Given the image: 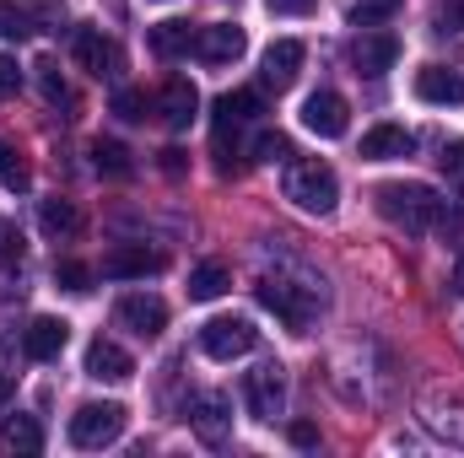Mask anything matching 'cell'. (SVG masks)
<instances>
[{
    "label": "cell",
    "mask_w": 464,
    "mask_h": 458,
    "mask_svg": "<svg viewBox=\"0 0 464 458\" xmlns=\"http://www.w3.org/2000/svg\"><path fill=\"white\" fill-rule=\"evenodd\" d=\"M372 200H378V211H383L389 222H400L405 232L443 227V200H438V189H427V184H383Z\"/></svg>",
    "instance_id": "obj_1"
},
{
    "label": "cell",
    "mask_w": 464,
    "mask_h": 458,
    "mask_svg": "<svg viewBox=\"0 0 464 458\" xmlns=\"http://www.w3.org/2000/svg\"><path fill=\"white\" fill-rule=\"evenodd\" d=\"M286 200L303 205V211H314V216H330L335 200H341V178H335V167L319 162V157L292 162V167H286Z\"/></svg>",
    "instance_id": "obj_2"
},
{
    "label": "cell",
    "mask_w": 464,
    "mask_h": 458,
    "mask_svg": "<svg viewBox=\"0 0 464 458\" xmlns=\"http://www.w3.org/2000/svg\"><path fill=\"white\" fill-rule=\"evenodd\" d=\"M259 308H270L286 329L303 335V329L314 324V313H319V297H314L308 286H297V281H276V275H270V281H259Z\"/></svg>",
    "instance_id": "obj_3"
},
{
    "label": "cell",
    "mask_w": 464,
    "mask_h": 458,
    "mask_svg": "<svg viewBox=\"0 0 464 458\" xmlns=\"http://www.w3.org/2000/svg\"><path fill=\"white\" fill-rule=\"evenodd\" d=\"M243 405H248L254 421H276V415L286 410V377H281L276 361H265V367H254V372L243 377Z\"/></svg>",
    "instance_id": "obj_4"
},
{
    "label": "cell",
    "mask_w": 464,
    "mask_h": 458,
    "mask_svg": "<svg viewBox=\"0 0 464 458\" xmlns=\"http://www.w3.org/2000/svg\"><path fill=\"white\" fill-rule=\"evenodd\" d=\"M124 432V405H82L71 415V443L76 448H109Z\"/></svg>",
    "instance_id": "obj_5"
},
{
    "label": "cell",
    "mask_w": 464,
    "mask_h": 458,
    "mask_svg": "<svg viewBox=\"0 0 464 458\" xmlns=\"http://www.w3.org/2000/svg\"><path fill=\"white\" fill-rule=\"evenodd\" d=\"M254 340H259V329H254L248 319H211V324L200 329V350H206V356H217V361L248 356Z\"/></svg>",
    "instance_id": "obj_6"
},
{
    "label": "cell",
    "mask_w": 464,
    "mask_h": 458,
    "mask_svg": "<svg viewBox=\"0 0 464 458\" xmlns=\"http://www.w3.org/2000/svg\"><path fill=\"white\" fill-rule=\"evenodd\" d=\"M114 319L130 329V335L157 340V335L168 329V302H162V297H146V291H130V297H119Z\"/></svg>",
    "instance_id": "obj_7"
},
{
    "label": "cell",
    "mask_w": 464,
    "mask_h": 458,
    "mask_svg": "<svg viewBox=\"0 0 464 458\" xmlns=\"http://www.w3.org/2000/svg\"><path fill=\"white\" fill-rule=\"evenodd\" d=\"M303 124L319 135V140H341L351 129V109L341 92H314L308 103H303Z\"/></svg>",
    "instance_id": "obj_8"
},
{
    "label": "cell",
    "mask_w": 464,
    "mask_h": 458,
    "mask_svg": "<svg viewBox=\"0 0 464 458\" xmlns=\"http://www.w3.org/2000/svg\"><path fill=\"white\" fill-rule=\"evenodd\" d=\"M162 270V253H151L146 243H119L103 253V275L109 281H140V275H157Z\"/></svg>",
    "instance_id": "obj_9"
},
{
    "label": "cell",
    "mask_w": 464,
    "mask_h": 458,
    "mask_svg": "<svg viewBox=\"0 0 464 458\" xmlns=\"http://www.w3.org/2000/svg\"><path fill=\"white\" fill-rule=\"evenodd\" d=\"M243 49H248V38H243V27H232V22H211V27L195 33V54H200L206 65H232Z\"/></svg>",
    "instance_id": "obj_10"
},
{
    "label": "cell",
    "mask_w": 464,
    "mask_h": 458,
    "mask_svg": "<svg viewBox=\"0 0 464 458\" xmlns=\"http://www.w3.org/2000/svg\"><path fill=\"white\" fill-rule=\"evenodd\" d=\"M394 60H400V38L394 33H362L351 43V65L362 76H383V71H394Z\"/></svg>",
    "instance_id": "obj_11"
},
{
    "label": "cell",
    "mask_w": 464,
    "mask_h": 458,
    "mask_svg": "<svg viewBox=\"0 0 464 458\" xmlns=\"http://www.w3.org/2000/svg\"><path fill=\"white\" fill-rule=\"evenodd\" d=\"M416 98L438 103V109H454V103H464V76L449 71V65H421L416 71Z\"/></svg>",
    "instance_id": "obj_12"
},
{
    "label": "cell",
    "mask_w": 464,
    "mask_h": 458,
    "mask_svg": "<svg viewBox=\"0 0 464 458\" xmlns=\"http://www.w3.org/2000/svg\"><path fill=\"white\" fill-rule=\"evenodd\" d=\"M416 151V135L405 124H372L362 135V162H394V157H411Z\"/></svg>",
    "instance_id": "obj_13"
},
{
    "label": "cell",
    "mask_w": 464,
    "mask_h": 458,
    "mask_svg": "<svg viewBox=\"0 0 464 458\" xmlns=\"http://www.w3.org/2000/svg\"><path fill=\"white\" fill-rule=\"evenodd\" d=\"M303 60H308V49L297 43V38H276L270 49H265V87H292L297 81V71H303Z\"/></svg>",
    "instance_id": "obj_14"
},
{
    "label": "cell",
    "mask_w": 464,
    "mask_h": 458,
    "mask_svg": "<svg viewBox=\"0 0 464 458\" xmlns=\"http://www.w3.org/2000/svg\"><path fill=\"white\" fill-rule=\"evenodd\" d=\"M71 49H76V60H82L92 76H114L119 71V49L98 33V27H76V33H71Z\"/></svg>",
    "instance_id": "obj_15"
},
{
    "label": "cell",
    "mask_w": 464,
    "mask_h": 458,
    "mask_svg": "<svg viewBox=\"0 0 464 458\" xmlns=\"http://www.w3.org/2000/svg\"><path fill=\"white\" fill-rule=\"evenodd\" d=\"M130 372H135V361H130L124 345L103 340V335L87 345V377H98V383H124Z\"/></svg>",
    "instance_id": "obj_16"
},
{
    "label": "cell",
    "mask_w": 464,
    "mask_h": 458,
    "mask_svg": "<svg viewBox=\"0 0 464 458\" xmlns=\"http://www.w3.org/2000/svg\"><path fill=\"white\" fill-rule=\"evenodd\" d=\"M71 340V324L65 319H33L27 329H22V350L33 356V361H54L60 350Z\"/></svg>",
    "instance_id": "obj_17"
},
{
    "label": "cell",
    "mask_w": 464,
    "mask_h": 458,
    "mask_svg": "<svg viewBox=\"0 0 464 458\" xmlns=\"http://www.w3.org/2000/svg\"><path fill=\"white\" fill-rule=\"evenodd\" d=\"M195 109H200V92H195V81H189V76H173V81L162 87V119H168L173 129H189Z\"/></svg>",
    "instance_id": "obj_18"
},
{
    "label": "cell",
    "mask_w": 464,
    "mask_h": 458,
    "mask_svg": "<svg viewBox=\"0 0 464 458\" xmlns=\"http://www.w3.org/2000/svg\"><path fill=\"white\" fill-rule=\"evenodd\" d=\"M195 432H200V443H211V448H222L227 443V426H232V415H227V399L222 394H206L200 405H195Z\"/></svg>",
    "instance_id": "obj_19"
},
{
    "label": "cell",
    "mask_w": 464,
    "mask_h": 458,
    "mask_svg": "<svg viewBox=\"0 0 464 458\" xmlns=\"http://www.w3.org/2000/svg\"><path fill=\"white\" fill-rule=\"evenodd\" d=\"M195 33L200 27H189V22H157L151 33H146V43H151V54H162V60H179V54H189L195 49Z\"/></svg>",
    "instance_id": "obj_20"
},
{
    "label": "cell",
    "mask_w": 464,
    "mask_h": 458,
    "mask_svg": "<svg viewBox=\"0 0 464 458\" xmlns=\"http://www.w3.org/2000/svg\"><path fill=\"white\" fill-rule=\"evenodd\" d=\"M0 448H5V453H16V458L44 453V426H38L33 415H11V421L0 426Z\"/></svg>",
    "instance_id": "obj_21"
},
{
    "label": "cell",
    "mask_w": 464,
    "mask_h": 458,
    "mask_svg": "<svg viewBox=\"0 0 464 458\" xmlns=\"http://www.w3.org/2000/svg\"><path fill=\"white\" fill-rule=\"evenodd\" d=\"M227 286H232V270L222 259H206V264L189 270V297H195V302H211V297H222Z\"/></svg>",
    "instance_id": "obj_22"
},
{
    "label": "cell",
    "mask_w": 464,
    "mask_h": 458,
    "mask_svg": "<svg viewBox=\"0 0 464 458\" xmlns=\"http://www.w3.org/2000/svg\"><path fill=\"white\" fill-rule=\"evenodd\" d=\"M0 189H11V195H27L33 189V167H27V157L11 140H0Z\"/></svg>",
    "instance_id": "obj_23"
},
{
    "label": "cell",
    "mask_w": 464,
    "mask_h": 458,
    "mask_svg": "<svg viewBox=\"0 0 464 458\" xmlns=\"http://www.w3.org/2000/svg\"><path fill=\"white\" fill-rule=\"evenodd\" d=\"M38 227L49 232V237H65V232L82 227V216H76L71 200H44V205H38Z\"/></svg>",
    "instance_id": "obj_24"
},
{
    "label": "cell",
    "mask_w": 464,
    "mask_h": 458,
    "mask_svg": "<svg viewBox=\"0 0 464 458\" xmlns=\"http://www.w3.org/2000/svg\"><path fill=\"white\" fill-rule=\"evenodd\" d=\"M259 109H265V103H259V92H248V87L217 98V119H222V124H243V119H254Z\"/></svg>",
    "instance_id": "obj_25"
},
{
    "label": "cell",
    "mask_w": 464,
    "mask_h": 458,
    "mask_svg": "<svg viewBox=\"0 0 464 458\" xmlns=\"http://www.w3.org/2000/svg\"><path fill=\"white\" fill-rule=\"evenodd\" d=\"M92 162H98V173H109V178H130V173H135V162H130V151H124L119 140H98V146H92Z\"/></svg>",
    "instance_id": "obj_26"
},
{
    "label": "cell",
    "mask_w": 464,
    "mask_h": 458,
    "mask_svg": "<svg viewBox=\"0 0 464 458\" xmlns=\"http://www.w3.org/2000/svg\"><path fill=\"white\" fill-rule=\"evenodd\" d=\"M38 87H44V103L49 109H71V87H65V76H60L54 60H38Z\"/></svg>",
    "instance_id": "obj_27"
},
{
    "label": "cell",
    "mask_w": 464,
    "mask_h": 458,
    "mask_svg": "<svg viewBox=\"0 0 464 458\" xmlns=\"http://www.w3.org/2000/svg\"><path fill=\"white\" fill-rule=\"evenodd\" d=\"M22 11L33 16L38 33H60L65 27V0H22Z\"/></svg>",
    "instance_id": "obj_28"
},
{
    "label": "cell",
    "mask_w": 464,
    "mask_h": 458,
    "mask_svg": "<svg viewBox=\"0 0 464 458\" xmlns=\"http://www.w3.org/2000/svg\"><path fill=\"white\" fill-rule=\"evenodd\" d=\"M27 33H38V27L22 11V0H0V38H27Z\"/></svg>",
    "instance_id": "obj_29"
},
{
    "label": "cell",
    "mask_w": 464,
    "mask_h": 458,
    "mask_svg": "<svg viewBox=\"0 0 464 458\" xmlns=\"http://www.w3.org/2000/svg\"><path fill=\"white\" fill-rule=\"evenodd\" d=\"M400 5H405V0H356V5H351V22H356V27H378V22H389Z\"/></svg>",
    "instance_id": "obj_30"
},
{
    "label": "cell",
    "mask_w": 464,
    "mask_h": 458,
    "mask_svg": "<svg viewBox=\"0 0 464 458\" xmlns=\"http://www.w3.org/2000/svg\"><path fill=\"white\" fill-rule=\"evenodd\" d=\"M0 264L11 270V264H22V227L16 222H5L0 216Z\"/></svg>",
    "instance_id": "obj_31"
},
{
    "label": "cell",
    "mask_w": 464,
    "mask_h": 458,
    "mask_svg": "<svg viewBox=\"0 0 464 458\" xmlns=\"http://www.w3.org/2000/svg\"><path fill=\"white\" fill-rule=\"evenodd\" d=\"M114 114L119 119H146V92H140V87H119L114 92Z\"/></svg>",
    "instance_id": "obj_32"
},
{
    "label": "cell",
    "mask_w": 464,
    "mask_h": 458,
    "mask_svg": "<svg viewBox=\"0 0 464 458\" xmlns=\"http://www.w3.org/2000/svg\"><path fill=\"white\" fill-rule=\"evenodd\" d=\"M54 281H60L65 291H87L92 270H87V264H76V259H65V264H54Z\"/></svg>",
    "instance_id": "obj_33"
},
{
    "label": "cell",
    "mask_w": 464,
    "mask_h": 458,
    "mask_svg": "<svg viewBox=\"0 0 464 458\" xmlns=\"http://www.w3.org/2000/svg\"><path fill=\"white\" fill-rule=\"evenodd\" d=\"M254 151H259V162H286V157H292V140H286V135H259Z\"/></svg>",
    "instance_id": "obj_34"
},
{
    "label": "cell",
    "mask_w": 464,
    "mask_h": 458,
    "mask_svg": "<svg viewBox=\"0 0 464 458\" xmlns=\"http://www.w3.org/2000/svg\"><path fill=\"white\" fill-rule=\"evenodd\" d=\"M438 167L449 173V184H464V140H449V146H443Z\"/></svg>",
    "instance_id": "obj_35"
},
{
    "label": "cell",
    "mask_w": 464,
    "mask_h": 458,
    "mask_svg": "<svg viewBox=\"0 0 464 458\" xmlns=\"http://www.w3.org/2000/svg\"><path fill=\"white\" fill-rule=\"evenodd\" d=\"M432 27H438V33H464V5L459 0L438 5V11H432Z\"/></svg>",
    "instance_id": "obj_36"
},
{
    "label": "cell",
    "mask_w": 464,
    "mask_h": 458,
    "mask_svg": "<svg viewBox=\"0 0 464 458\" xmlns=\"http://www.w3.org/2000/svg\"><path fill=\"white\" fill-rule=\"evenodd\" d=\"M16 87H22V65L11 54H0V98H11Z\"/></svg>",
    "instance_id": "obj_37"
},
{
    "label": "cell",
    "mask_w": 464,
    "mask_h": 458,
    "mask_svg": "<svg viewBox=\"0 0 464 458\" xmlns=\"http://www.w3.org/2000/svg\"><path fill=\"white\" fill-rule=\"evenodd\" d=\"M314 5H319V0H270V11H276V16H308Z\"/></svg>",
    "instance_id": "obj_38"
},
{
    "label": "cell",
    "mask_w": 464,
    "mask_h": 458,
    "mask_svg": "<svg viewBox=\"0 0 464 458\" xmlns=\"http://www.w3.org/2000/svg\"><path fill=\"white\" fill-rule=\"evenodd\" d=\"M292 443H297V448H319V426L297 421V426H292Z\"/></svg>",
    "instance_id": "obj_39"
},
{
    "label": "cell",
    "mask_w": 464,
    "mask_h": 458,
    "mask_svg": "<svg viewBox=\"0 0 464 458\" xmlns=\"http://www.w3.org/2000/svg\"><path fill=\"white\" fill-rule=\"evenodd\" d=\"M162 167H168V173H184V151L168 146V151H162Z\"/></svg>",
    "instance_id": "obj_40"
},
{
    "label": "cell",
    "mask_w": 464,
    "mask_h": 458,
    "mask_svg": "<svg viewBox=\"0 0 464 458\" xmlns=\"http://www.w3.org/2000/svg\"><path fill=\"white\" fill-rule=\"evenodd\" d=\"M454 291L464 297V248H459V259H454Z\"/></svg>",
    "instance_id": "obj_41"
}]
</instances>
